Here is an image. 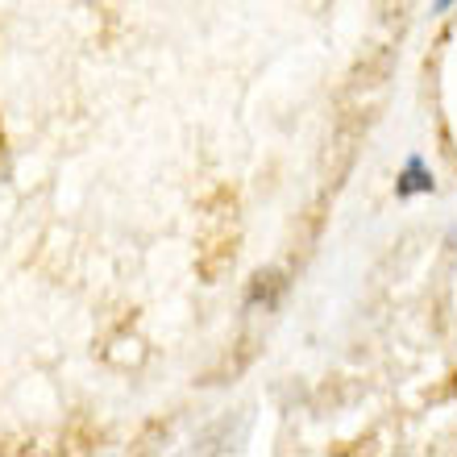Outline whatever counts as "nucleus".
Wrapping results in <instances>:
<instances>
[{"instance_id":"1","label":"nucleus","mask_w":457,"mask_h":457,"mask_svg":"<svg viewBox=\"0 0 457 457\" xmlns=\"http://www.w3.org/2000/svg\"><path fill=\"white\" fill-rule=\"evenodd\" d=\"M278 295H283V275L278 270H266V275H253L250 291H245V308H258L262 303L266 312L278 303Z\"/></svg>"},{"instance_id":"2","label":"nucleus","mask_w":457,"mask_h":457,"mask_svg":"<svg viewBox=\"0 0 457 457\" xmlns=\"http://www.w3.org/2000/svg\"><path fill=\"white\" fill-rule=\"evenodd\" d=\"M420 192H433V170L424 167V158L420 154H411L408 158V167H403V175H399L395 183V195H420Z\"/></svg>"},{"instance_id":"3","label":"nucleus","mask_w":457,"mask_h":457,"mask_svg":"<svg viewBox=\"0 0 457 457\" xmlns=\"http://www.w3.org/2000/svg\"><path fill=\"white\" fill-rule=\"evenodd\" d=\"M449 4H453V0H436L433 9H436V12H449Z\"/></svg>"}]
</instances>
